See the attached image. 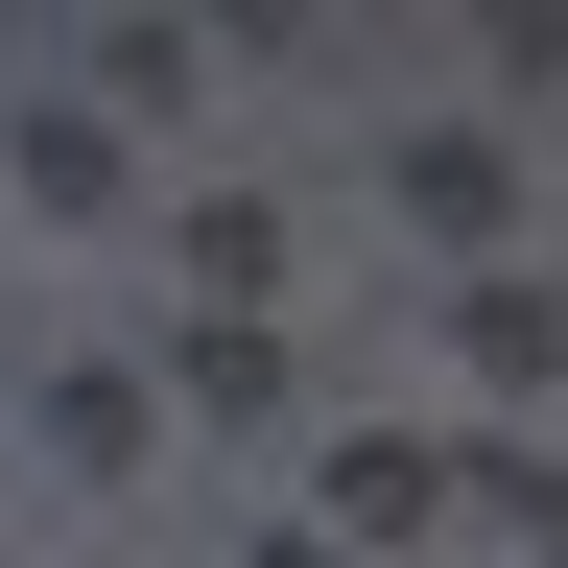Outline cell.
Wrapping results in <instances>:
<instances>
[{"label": "cell", "mask_w": 568, "mask_h": 568, "mask_svg": "<svg viewBox=\"0 0 568 568\" xmlns=\"http://www.w3.org/2000/svg\"><path fill=\"white\" fill-rule=\"evenodd\" d=\"M474 379H497V403L568 379V308H545V284H474Z\"/></svg>", "instance_id": "4"}, {"label": "cell", "mask_w": 568, "mask_h": 568, "mask_svg": "<svg viewBox=\"0 0 568 568\" xmlns=\"http://www.w3.org/2000/svg\"><path fill=\"white\" fill-rule=\"evenodd\" d=\"M497 190H521V166H497V142H403V213H426V237H450V261L497 237Z\"/></svg>", "instance_id": "3"}, {"label": "cell", "mask_w": 568, "mask_h": 568, "mask_svg": "<svg viewBox=\"0 0 568 568\" xmlns=\"http://www.w3.org/2000/svg\"><path fill=\"white\" fill-rule=\"evenodd\" d=\"M190 284H213V332H261V284H284V213H261V190H213V213H190Z\"/></svg>", "instance_id": "2"}, {"label": "cell", "mask_w": 568, "mask_h": 568, "mask_svg": "<svg viewBox=\"0 0 568 568\" xmlns=\"http://www.w3.org/2000/svg\"><path fill=\"white\" fill-rule=\"evenodd\" d=\"M237 568H332V545H308V521H284V545H237Z\"/></svg>", "instance_id": "6"}, {"label": "cell", "mask_w": 568, "mask_h": 568, "mask_svg": "<svg viewBox=\"0 0 568 568\" xmlns=\"http://www.w3.org/2000/svg\"><path fill=\"white\" fill-rule=\"evenodd\" d=\"M474 474H497V450H426V426H355V450H332V497H308V545H332V568H379V545H426V521H474Z\"/></svg>", "instance_id": "1"}, {"label": "cell", "mask_w": 568, "mask_h": 568, "mask_svg": "<svg viewBox=\"0 0 568 568\" xmlns=\"http://www.w3.org/2000/svg\"><path fill=\"white\" fill-rule=\"evenodd\" d=\"M474 497H521V521H545V545H568V474H474Z\"/></svg>", "instance_id": "5"}]
</instances>
